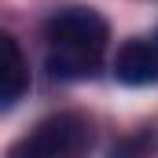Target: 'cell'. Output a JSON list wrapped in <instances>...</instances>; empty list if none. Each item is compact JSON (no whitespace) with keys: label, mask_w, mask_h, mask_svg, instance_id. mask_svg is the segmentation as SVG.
<instances>
[{"label":"cell","mask_w":158,"mask_h":158,"mask_svg":"<svg viewBox=\"0 0 158 158\" xmlns=\"http://www.w3.org/2000/svg\"><path fill=\"white\" fill-rule=\"evenodd\" d=\"M30 88V66L11 33H0V110L15 107Z\"/></svg>","instance_id":"4"},{"label":"cell","mask_w":158,"mask_h":158,"mask_svg":"<svg viewBox=\"0 0 158 158\" xmlns=\"http://www.w3.org/2000/svg\"><path fill=\"white\" fill-rule=\"evenodd\" d=\"M48 40V74L55 81H85L103 63L110 30L92 7H63L44 26Z\"/></svg>","instance_id":"1"},{"label":"cell","mask_w":158,"mask_h":158,"mask_svg":"<svg viewBox=\"0 0 158 158\" xmlns=\"http://www.w3.org/2000/svg\"><path fill=\"white\" fill-rule=\"evenodd\" d=\"M155 40H158V37H155Z\"/></svg>","instance_id":"5"},{"label":"cell","mask_w":158,"mask_h":158,"mask_svg":"<svg viewBox=\"0 0 158 158\" xmlns=\"http://www.w3.org/2000/svg\"><path fill=\"white\" fill-rule=\"evenodd\" d=\"M92 143V125L81 114H52L26 132L7 158H81Z\"/></svg>","instance_id":"2"},{"label":"cell","mask_w":158,"mask_h":158,"mask_svg":"<svg viewBox=\"0 0 158 158\" xmlns=\"http://www.w3.org/2000/svg\"><path fill=\"white\" fill-rule=\"evenodd\" d=\"M114 77L121 85H155L158 81V40H125L114 55Z\"/></svg>","instance_id":"3"}]
</instances>
